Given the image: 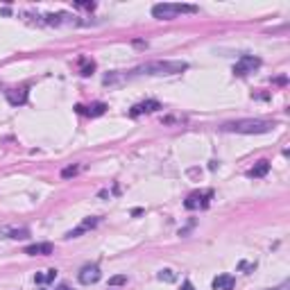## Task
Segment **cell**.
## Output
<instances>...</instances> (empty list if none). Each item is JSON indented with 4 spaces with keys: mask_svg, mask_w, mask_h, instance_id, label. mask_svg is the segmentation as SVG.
Listing matches in <instances>:
<instances>
[{
    "mask_svg": "<svg viewBox=\"0 0 290 290\" xmlns=\"http://www.w3.org/2000/svg\"><path fill=\"white\" fill-rule=\"evenodd\" d=\"M82 172V166H68L61 170V177L63 179H70V177H77Z\"/></svg>",
    "mask_w": 290,
    "mask_h": 290,
    "instance_id": "9a60e30c",
    "label": "cell"
},
{
    "mask_svg": "<svg viewBox=\"0 0 290 290\" xmlns=\"http://www.w3.org/2000/svg\"><path fill=\"white\" fill-rule=\"evenodd\" d=\"M159 279H161V281H168V283H172L177 276H175V272H172V270H161V272H159Z\"/></svg>",
    "mask_w": 290,
    "mask_h": 290,
    "instance_id": "ac0fdd59",
    "label": "cell"
},
{
    "mask_svg": "<svg viewBox=\"0 0 290 290\" xmlns=\"http://www.w3.org/2000/svg\"><path fill=\"white\" fill-rule=\"evenodd\" d=\"M52 252H54L52 243H36V245H27L25 247V254H30V256H48Z\"/></svg>",
    "mask_w": 290,
    "mask_h": 290,
    "instance_id": "ba28073f",
    "label": "cell"
},
{
    "mask_svg": "<svg viewBox=\"0 0 290 290\" xmlns=\"http://www.w3.org/2000/svg\"><path fill=\"white\" fill-rule=\"evenodd\" d=\"M7 234H9V238L18 240V238H27V236H30V231H27V229H9Z\"/></svg>",
    "mask_w": 290,
    "mask_h": 290,
    "instance_id": "e0dca14e",
    "label": "cell"
},
{
    "mask_svg": "<svg viewBox=\"0 0 290 290\" xmlns=\"http://www.w3.org/2000/svg\"><path fill=\"white\" fill-rule=\"evenodd\" d=\"M197 7L195 5H175V3H161L152 7V16L154 18H163V21H170V18L179 16V14H195Z\"/></svg>",
    "mask_w": 290,
    "mask_h": 290,
    "instance_id": "3957f363",
    "label": "cell"
},
{
    "mask_svg": "<svg viewBox=\"0 0 290 290\" xmlns=\"http://www.w3.org/2000/svg\"><path fill=\"white\" fill-rule=\"evenodd\" d=\"M125 283H127L125 274H118V276H111V279H109V285H125Z\"/></svg>",
    "mask_w": 290,
    "mask_h": 290,
    "instance_id": "d6986e66",
    "label": "cell"
},
{
    "mask_svg": "<svg viewBox=\"0 0 290 290\" xmlns=\"http://www.w3.org/2000/svg\"><path fill=\"white\" fill-rule=\"evenodd\" d=\"M100 267L98 265H84L80 270V274H77V279H80V283H84V285H91V283H95V281H100Z\"/></svg>",
    "mask_w": 290,
    "mask_h": 290,
    "instance_id": "8992f818",
    "label": "cell"
},
{
    "mask_svg": "<svg viewBox=\"0 0 290 290\" xmlns=\"http://www.w3.org/2000/svg\"><path fill=\"white\" fill-rule=\"evenodd\" d=\"M288 288H290V283H288V281H285V283H281L279 288H272V290H288Z\"/></svg>",
    "mask_w": 290,
    "mask_h": 290,
    "instance_id": "7402d4cb",
    "label": "cell"
},
{
    "mask_svg": "<svg viewBox=\"0 0 290 290\" xmlns=\"http://www.w3.org/2000/svg\"><path fill=\"white\" fill-rule=\"evenodd\" d=\"M234 285H236V279L231 274H218L213 279V288L215 290H234Z\"/></svg>",
    "mask_w": 290,
    "mask_h": 290,
    "instance_id": "9c48e42d",
    "label": "cell"
},
{
    "mask_svg": "<svg viewBox=\"0 0 290 290\" xmlns=\"http://www.w3.org/2000/svg\"><path fill=\"white\" fill-rule=\"evenodd\" d=\"M93 68H95V63L91 61V59H86V57L80 59V72H82V75H91V72H93Z\"/></svg>",
    "mask_w": 290,
    "mask_h": 290,
    "instance_id": "5bb4252c",
    "label": "cell"
},
{
    "mask_svg": "<svg viewBox=\"0 0 290 290\" xmlns=\"http://www.w3.org/2000/svg\"><path fill=\"white\" fill-rule=\"evenodd\" d=\"M77 111H80V113H86V116H102V113L107 111V104H104V102H95V104H91L89 109L80 104V107H77Z\"/></svg>",
    "mask_w": 290,
    "mask_h": 290,
    "instance_id": "7c38bea8",
    "label": "cell"
},
{
    "mask_svg": "<svg viewBox=\"0 0 290 290\" xmlns=\"http://www.w3.org/2000/svg\"><path fill=\"white\" fill-rule=\"evenodd\" d=\"M98 225V218H89V220H84L77 229H72V231H68L66 234V238H77L80 234H84V231H89V229H93V227Z\"/></svg>",
    "mask_w": 290,
    "mask_h": 290,
    "instance_id": "30bf717a",
    "label": "cell"
},
{
    "mask_svg": "<svg viewBox=\"0 0 290 290\" xmlns=\"http://www.w3.org/2000/svg\"><path fill=\"white\" fill-rule=\"evenodd\" d=\"M75 7H82V9H95V3H77Z\"/></svg>",
    "mask_w": 290,
    "mask_h": 290,
    "instance_id": "ffe728a7",
    "label": "cell"
},
{
    "mask_svg": "<svg viewBox=\"0 0 290 290\" xmlns=\"http://www.w3.org/2000/svg\"><path fill=\"white\" fill-rule=\"evenodd\" d=\"M159 109H161V104H159L157 100H145V102L134 104V107L129 109V116L136 118V116H140V113H152V111H159Z\"/></svg>",
    "mask_w": 290,
    "mask_h": 290,
    "instance_id": "52a82bcc",
    "label": "cell"
},
{
    "mask_svg": "<svg viewBox=\"0 0 290 290\" xmlns=\"http://www.w3.org/2000/svg\"><path fill=\"white\" fill-rule=\"evenodd\" d=\"M181 290H195V288H193V283H190V281H184V285H181Z\"/></svg>",
    "mask_w": 290,
    "mask_h": 290,
    "instance_id": "44dd1931",
    "label": "cell"
},
{
    "mask_svg": "<svg viewBox=\"0 0 290 290\" xmlns=\"http://www.w3.org/2000/svg\"><path fill=\"white\" fill-rule=\"evenodd\" d=\"M258 66H261V59L258 57H254V54H243L234 66V75H238V77L249 75V72H254Z\"/></svg>",
    "mask_w": 290,
    "mask_h": 290,
    "instance_id": "277c9868",
    "label": "cell"
},
{
    "mask_svg": "<svg viewBox=\"0 0 290 290\" xmlns=\"http://www.w3.org/2000/svg\"><path fill=\"white\" fill-rule=\"evenodd\" d=\"M267 172H270V163H267V161H258L256 166H254L252 170L247 172V175H249V177H254V179H258V177H265Z\"/></svg>",
    "mask_w": 290,
    "mask_h": 290,
    "instance_id": "4fadbf2b",
    "label": "cell"
},
{
    "mask_svg": "<svg viewBox=\"0 0 290 290\" xmlns=\"http://www.w3.org/2000/svg\"><path fill=\"white\" fill-rule=\"evenodd\" d=\"M54 276H57V270H48L45 274H36L34 281H36V283H48V281H52Z\"/></svg>",
    "mask_w": 290,
    "mask_h": 290,
    "instance_id": "2e32d148",
    "label": "cell"
},
{
    "mask_svg": "<svg viewBox=\"0 0 290 290\" xmlns=\"http://www.w3.org/2000/svg\"><path fill=\"white\" fill-rule=\"evenodd\" d=\"M59 290H70V285H66V283H63V285H59Z\"/></svg>",
    "mask_w": 290,
    "mask_h": 290,
    "instance_id": "603a6c76",
    "label": "cell"
},
{
    "mask_svg": "<svg viewBox=\"0 0 290 290\" xmlns=\"http://www.w3.org/2000/svg\"><path fill=\"white\" fill-rule=\"evenodd\" d=\"M272 127H274V122L245 118V120L225 122V125H222V131H236V134H265V131H270Z\"/></svg>",
    "mask_w": 290,
    "mask_h": 290,
    "instance_id": "7a4b0ae2",
    "label": "cell"
},
{
    "mask_svg": "<svg viewBox=\"0 0 290 290\" xmlns=\"http://www.w3.org/2000/svg\"><path fill=\"white\" fill-rule=\"evenodd\" d=\"M211 197H213V190H195V193H190L188 197H186L184 204L190 211H195V208H206Z\"/></svg>",
    "mask_w": 290,
    "mask_h": 290,
    "instance_id": "5b68a950",
    "label": "cell"
},
{
    "mask_svg": "<svg viewBox=\"0 0 290 290\" xmlns=\"http://www.w3.org/2000/svg\"><path fill=\"white\" fill-rule=\"evenodd\" d=\"M186 68H188L186 61H150L145 66L134 68L131 75H177Z\"/></svg>",
    "mask_w": 290,
    "mask_h": 290,
    "instance_id": "6da1fadb",
    "label": "cell"
},
{
    "mask_svg": "<svg viewBox=\"0 0 290 290\" xmlns=\"http://www.w3.org/2000/svg\"><path fill=\"white\" fill-rule=\"evenodd\" d=\"M7 100H9V104H25V100H27V91L25 89H12V91H7Z\"/></svg>",
    "mask_w": 290,
    "mask_h": 290,
    "instance_id": "8fae6325",
    "label": "cell"
}]
</instances>
